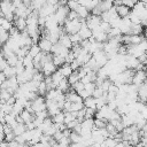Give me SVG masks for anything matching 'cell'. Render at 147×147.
<instances>
[{"mask_svg": "<svg viewBox=\"0 0 147 147\" xmlns=\"http://www.w3.org/2000/svg\"><path fill=\"white\" fill-rule=\"evenodd\" d=\"M22 62H23V65H24L25 69H32V68H34V65H33V59L29 54L22 60Z\"/></svg>", "mask_w": 147, "mask_h": 147, "instance_id": "4316f807", "label": "cell"}, {"mask_svg": "<svg viewBox=\"0 0 147 147\" xmlns=\"http://www.w3.org/2000/svg\"><path fill=\"white\" fill-rule=\"evenodd\" d=\"M82 23H83V25H82V28H80L78 34H79V37H80L82 40H88V39L92 38V30H90V29L86 26V22H85L84 20L82 21Z\"/></svg>", "mask_w": 147, "mask_h": 147, "instance_id": "9c48e42d", "label": "cell"}, {"mask_svg": "<svg viewBox=\"0 0 147 147\" xmlns=\"http://www.w3.org/2000/svg\"><path fill=\"white\" fill-rule=\"evenodd\" d=\"M64 118H65V113L60 111L59 114H56L52 117V121L54 124H62V123H64Z\"/></svg>", "mask_w": 147, "mask_h": 147, "instance_id": "44dd1931", "label": "cell"}, {"mask_svg": "<svg viewBox=\"0 0 147 147\" xmlns=\"http://www.w3.org/2000/svg\"><path fill=\"white\" fill-rule=\"evenodd\" d=\"M2 72H3V75L6 76L7 79L13 78V77H16V70H15V67H9V65H8Z\"/></svg>", "mask_w": 147, "mask_h": 147, "instance_id": "d4e9b609", "label": "cell"}, {"mask_svg": "<svg viewBox=\"0 0 147 147\" xmlns=\"http://www.w3.org/2000/svg\"><path fill=\"white\" fill-rule=\"evenodd\" d=\"M80 80V77H79V75H78V71H74L70 76H69V78H68V82H69V84L72 86L74 84H76L77 82H79Z\"/></svg>", "mask_w": 147, "mask_h": 147, "instance_id": "f1b7e54d", "label": "cell"}, {"mask_svg": "<svg viewBox=\"0 0 147 147\" xmlns=\"http://www.w3.org/2000/svg\"><path fill=\"white\" fill-rule=\"evenodd\" d=\"M67 7L69 8V10H72V11H76L79 7V2L78 1H68L67 2Z\"/></svg>", "mask_w": 147, "mask_h": 147, "instance_id": "e575fe53", "label": "cell"}, {"mask_svg": "<svg viewBox=\"0 0 147 147\" xmlns=\"http://www.w3.org/2000/svg\"><path fill=\"white\" fill-rule=\"evenodd\" d=\"M111 84H113V83H111V82H110V80L107 78V79H105V80L102 82V84H101L99 87H101V88H102V91H103L105 93H107V92L109 91V88H110Z\"/></svg>", "mask_w": 147, "mask_h": 147, "instance_id": "d6a6232c", "label": "cell"}, {"mask_svg": "<svg viewBox=\"0 0 147 147\" xmlns=\"http://www.w3.org/2000/svg\"><path fill=\"white\" fill-rule=\"evenodd\" d=\"M105 94H106V93L102 91V88H101V87H99V86H96V87H95V90H94V92H93V95H92V96H93L94 99H99V98L103 96Z\"/></svg>", "mask_w": 147, "mask_h": 147, "instance_id": "74e56055", "label": "cell"}, {"mask_svg": "<svg viewBox=\"0 0 147 147\" xmlns=\"http://www.w3.org/2000/svg\"><path fill=\"white\" fill-rule=\"evenodd\" d=\"M140 114H141V116L144 117V119L147 121V105H145V107L142 108V110L140 111Z\"/></svg>", "mask_w": 147, "mask_h": 147, "instance_id": "7bdbcfd3", "label": "cell"}, {"mask_svg": "<svg viewBox=\"0 0 147 147\" xmlns=\"http://www.w3.org/2000/svg\"><path fill=\"white\" fill-rule=\"evenodd\" d=\"M40 53H41V51H40L38 44H33V45L29 48V55H30L32 59H34V57H36L38 54H40Z\"/></svg>", "mask_w": 147, "mask_h": 147, "instance_id": "484cf974", "label": "cell"}, {"mask_svg": "<svg viewBox=\"0 0 147 147\" xmlns=\"http://www.w3.org/2000/svg\"><path fill=\"white\" fill-rule=\"evenodd\" d=\"M95 87H96L95 83H88V84L85 85V91L92 96V95H93V92H94V90H95Z\"/></svg>", "mask_w": 147, "mask_h": 147, "instance_id": "8d00e7d4", "label": "cell"}, {"mask_svg": "<svg viewBox=\"0 0 147 147\" xmlns=\"http://www.w3.org/2000/svg\"><path fill=\"white\" fill-rule=\"evenodd\" d=\"M114 7H115V10H116L118 17H121V18H126V17H129V15H130V13H131V9L127 8L126 6L122 5V1H116V2H114Z\"/></svg>", "mask_w": 147, "mask_h": 147, "instance_id": "5b68a950", "label": "cell"}, {"mask_svg": "<svg viewBox=\"0 0 147 147\" xmlns=\"http://www.w3.org/2000/svg\"><path fill=\"white\" fill-rule=\"evenodd\" d=\"M53 63L56 68H61L64 63H65V60L61 56H57V55H53Z\"/></svg>", "mask_w": 147, "mask_h": 147, "instance_id": "f546056e", "label": "cell"}, {"mask_svg": "<svg viewBox=\"0 0 147 147\" xmlns=\"http://www.w3.org/2000/svg\"><path fill=\"white\" fill-rule=\"evenodd\" d=\"M86 22V26L90 29V30H95V29H98L99 26H100V24H101V22H102V20H101V16H95V15H90L88 17H87V20L85 21Z\"/></svg>", "mask_w": 147, "mask_h": 147, "instance_id": "8992f818", "label": "cell"}, {"mask_svg": "<svg viewBox=\"0 0 147 147\" xmlns=\"http://www.w3.org/2000/svg\"><path fill=\"white\" fill-rule=\"evenodd\" d=\"M57 70H59V71L61 72V75H62L64 78H67V79H68V78H69V76L74 72V70L71 69L70 64H67V63H64V64H63L61 68H59Z\"/></svg>", "mask_w": 147, "mask_h": 147, "instance_id": "e0dca14e", "label": "cell"}, {"mask_svg": "<svg viewBox=\"0 0 147 147\" xmlns=\"http://www.w3.org/2000/svg\"><path fill=\"white\" fill-rule=\"evenodd\" d=\"M69 139H70L71 144H77V142H82V141H83V137H82L79 133L75 132V131H71Z\"/></svg>", "mask_w": 147, "mask_h": 147, "instance_id": "83f0119b", "label": "cell"}, {"mask_svg": "<svg viewBox=\"0 0 147 147\" xmlns=\"http://www.w3.org/2000/svg\"><path fill=\"white\" fill-rule=\"evenodd\" d=\"M6 61H7V63H8V65H9V67H15V65L18 63L20 59L17 57V55H16V54H13V55H11V56H9L8 59H6Z\"/></svg>", "mask_w": 147, "mask_h": 147, "instance_id": "4dcf8cb0", "label": "cell"}, {"mask_svg": "<svg viewBox=\"0 0 147 147\" xmlns=\"http://www.w3.org/2000/svg\"><path fill=\"white\" fill-rule=\"evenodd\" d=\"M53 124H54V123H53L52 118H49V117H48V118H46V119L42 122V124H41V125H40L38 129H39V130H40V131H41V132L45 134V133H46V132H47V131H48V130H49V129L53 126Z\"/></svg>", "mask_w": 147, "mask_h": 147, "instance_id": "ac0fdd59", "label": "cell"}, {"mask_svg": "<svg viewBox=\"0 0 147 147\" xmlns=\"http://www.w3.org/2000/svg\"><path fill=\"white\" fill-rule=\"evenodd\" d=\"M51 78H52V82H53V84H54V86H55V88H56V86L59 85V83H60L64 77L61 75V72H60L59 70H56V71L51 76Z\"/></svg>", "mask_w": 147, "mask_h": 147, "instance_id": "603a6c76", "label": "cell"}, {"mask_svg": "<svg viewBox=\"0 0 147 147\" xmlns=\"http://www.w3.org/2000/svg\"><path fill=\"white\" fill-rule=\"evenodd\" d=\"M144 33H145V37L147 38V26H146V28L144 29Z\"/></svg>", "mask_w": 147, "mask_h": 147, "instance_id": "f6af8a7d", "label": "cell"}, {"mask_svg": "<svg viewBox=\"0 0 147 147\" xmlns=\"http://www.w3.org/2000/svg\"><path fill=\"white\" fill-rule=\"evenodd\" d=\"M0 10L2 11L3 17H5L6 15L14 14L15 7H14V5H13L11 1H1V2H0Z\"/></svg>", "mask_w": 147, "mask_h": 147, "instance_id": "52a82bcc", "label": "cell"}, {"mask_svg": "<svg viewBox=\"0 0 147 147\" xmlns=\"http://www.w3.org/2000/svg\"><path fill=\"white\" fill-rule=\"evenodd\" d=\"M83 103H84V107L85 108H90V109L96 110V99H94L93 96H90V98L85 99L83 101Z\"/></svg>", "mask_w": 147, "mask_h": 147, "instance_id": "ffe728a7", "label": "cell"}, {"mask_svg": "<svg viewBox=\"0 0 147 147\" xmlns=\"http://www.w3.org/2000/svg\"><path fill=\"white\" fill-rule=\"evenodd\" d=\"M31 108H32V110H33L34 114L46 110V100H45V98L38 95L37 99H34L31 102Z\"/></svg>", "mask_w": 147, "mask_h": 147, "instance_id": "3957f363", "label": "cell"}, {"mask_svg": "<svg viewBox=\"0 0 147 147\" xmlns=\"http://www.w3.org/2000/svg\"><path fill=\"white\" fill-rule=\"evenodd\" d=\"M77 119L76 118V113H65V118H64V124H68L72 121Z\"/></svg>", "mask_w": 147, "mask_h": 147, "instance_id": "f35d334b", "label": "cell"}, {"mask_svg": "<svg viewBox=\"0 0 147 147\" xmlns=\"http://www.w3.org/2000/svg\"><path fill=\"white\" fill-rule=\"evenodd\" d=\"M0 72H1V69H0Z\"/></svg>", "mask_w": 147, "mask_h": 147, "instance_id": "7dc6e473", "label": "cell"}, {"mask_svg": "<svg viewBox=\"0 0 147 147\" xmlns=\"http://www.w3.org/2000/svg\"><path fill=\"white\" fill-rule=\"evenodd\" d=\"M25 131H26L25 124H22V123H17V125L13 129V132H14V134H15L16 137H17V136H22Z\"/></svg>", "mask_w": 147, "mask_h": 147, "instance_id": "cb8c5ba5", "label": "cell"}, {"mask_svg": "<svg viewBox=\"0 0 147 147\" xmlns=\"http://www.w3.org/2000/svg\"><path fill=\"white\" fill-rule=\"evenodd\" d=\"M129 20L131 21L132 24H141V20H140V17L137 16L136 14H133V13H130V15H129Z\"/></svg>", "mask_w": 147, "mask_h": 147, "instance_id": "d590c367", "label": "cell"}, {"mask_svg": "<svg viewBox=\"0 0 147 147\" xmlns=\"http://www.w3.org/2000/svg\"><path fill=\"white\" fill-rule=\"evenodd\" d=\"M46 110H47V113H48V115L51 117H53L54 115H56L60 111H62L60 109L57 102H55V101H46Z\"/></svg>", "mask_w": 147, "mask_h": 147, "instance_id": "ba28073f", "label": "cell"}, {"mask_svg": "<svg viewBox=\"0 0 147 147\" xmlns=\"http://www.w3.org/2000/svg\"><path fill=\"white\" fill-rule=\"evenodd\" d=\"M76 13H77V15H78L79 20H84V21H86V20H87V17L91 15V14H90V10H88L87 8H85V7L80 6V5H79L78 9L76 10Z\"/></svg>", "mask_w": 147, "mask_h": 147, "instance_id": "2e32d148", "label": "cell"}, {"mask_svg": "<svg viewBox=\"0 0 147 147\" xmlns=\"http://www.w3.org/2000/svg\"><path fill=\"white\" fill-rule=\"evenodd\" d=\"M13 24H14V26H15L20 32L25 31L26 28H28L26 20H25V18H22V17H15L14 21H13Z\"/></svg>", "mask_w": 147, "mask_h": 147, "instance_id": "8fae6325", "label": "cell"}, {"mask_svg": "<svg viewBox=\"0 0 147 147\" xmlns=\"http://www.w3.org/2000/svg\"><path fill=\"white\" fill-rule=\"evenodd\" d=\"M34 116L36 117H38V118H41V119H46V118H48V113H47V110H44V111H40V113H37V114H34Z\"/></svg>", "mask_w": 147, "mask_h": 147, "instance_id": "b9f144b4", "label": "cell"}, {"mask_svg": "<svg viewBox=\"0 0 147 147\" xmlns=\"http://www.w3.org/2000/svg\"><path fill=\"white\" fill-rule=\"evenodd\" d=\"M85 88V85L79 80V82H77L76 84H74L72 86H71V90H74L76 93H79V92H82L83 90Z\"/></svg>", "mask_w": 147, "mask_h": 147, "instance_id": "836d02e7", "label": "cell"}, {"mask_svg": "<svg viewBox=\"0 0 147 147\" xmlns=\"http://www.w3.org/2000/svg\"><path fill=\"white\" fill-rule=\"evenodd\" d=\"M83 20H74V21H67L63 25V30L67 34L71 36V34H76L79 32L83 23H82Z\"/></svg>", "mask_w": 147, "mask_h": 147, "instance_id": "6da1fadb", "label": "cell"}, {"mask_svg": "<svg viewBox=\"0 0 147 147\" xmlns=\"http://www.w3.org/2000/svg\"><path fill=\"white\" fill-rule=\"evenodd\" d=\"M60 5V3H59ZM69 8L67 7V5H60L59 8L56 9L55 11V17L59 22V25L60 26H63L64 23L67 22V17H68V14H69Z\"/></svg>", "mask_w": 147, "mask_h": 147, "instance_id": "7a4b0ae2", "label": "cell"}, {"mask_svg": "<svg viewBox=\"0 0 147 147\" xmlns=\"http://www.w3.org/2000/svg\"><path fill=\"white\" fill-rule=\"evenodd\" d=\"M6 79H7V78H6V76H5V75H3V72L1 71V72H0V86L6 82Z\"/></svg>", "mask_w": 147, "mask_h": 147, "instance_id": "ee69618b", "label": "cell"}, {"mask_svg": "<svg viewBox=\"0 0 147 147\" xmlns=\"http://www.w3.org/2000/svg\"><path fill=\"white\" fill-rule=\"evenodd\" d=\"M38 46H39V48H40V51L42 53H51V49L53 47V44L48 39L41 37L40 40L38 41Z\"/></svg>", "mask_w": 147, "mask_h": 147, "instance_id": "30bf717a", "label": "cell"}, {"mask_svg": "<svg viewBox=\"0 0 147 147\" xmlns=\"http://www.w3.org/2000/svg\"><path fill=\"white\" fill-rule=\"evenodd\" d=\"M142 32H144V26L141 24H132L129 36H140Z\"/></svg>", "mask_w": 147, "mask_h": 147, "instance_id": "d6986e66", "label": "cell"}, {"mask_svg": "<svg viewBox=\"0 0 147 147\" xmlns=\"http://www.w3.org/2000/svg\"><path fill=\"white\" fill-rule=\"evenodd\" d=\"M57 42H59L61 46H63V47H65V48H68V49H71V48H72V42H71V40H70V36L67 34V33H62Z\"/></svg>", "mask_w": 147, "mask_h": 147, "instance_id": "4fadbf2b", "label": "cell"}, {"mask_svg": "<svg viewBox=\"0 0 147 147\" xmlns=\"http://www.w3.org/2000/svg\"><path fill=\"white\" fill-rule=\"evenodd\" d=\"M145 71H146V74H147V67H146V70H145Z\"/></svg>", "mask_w": 147, "mask_h": 147, "instance_id": "bcb514c9", "label": "cell"}, {"mask_svg": "<svg viewBox=\"0 0 147 147\" xmlns=\"http://www.w3.org/2000/svg\"><path fill=\"white\" fill-rule=\"evenodd\" d=\"M147 80V74L145 70H140V71H136L134 76L132 78V85L137 86L138 88L140 86H142Z\"/></svg>", "mask_w": 147, "mask_h": 147, "instance_id": "277c9868", "label": "cell"}, {"mask_svg": "<svg viewBox=\"0 0 147 147\" xmlns=\"http://www.w3.org/2000/svg\"><path fill=\"white\" fill-rule=\"evenodd\" d=\"M20 117L22 118V121H23V123L24 124H28V123H30V122H33V119H34V114H32V113H30V111H28L26 109H24L21 114H20Z\"/></svg>", "mask_w": 147, "mask_h": 147, "instance_id": "9a60e30c", "label": "cell"}, {"mask_svg": "<svg viewBox=\"0 0 147 147\" xmlns=\"http://www.w3.org/2000/svg\"><path fill=\"white\" fill-rule=\"evenodd\" d=\"M136 1H133V0H124V1H122V5H124V6H126L127 8H130V9H132L134 6H136Z\"/></svg>", "mask_w": 147, "mask_h": 147, "instance_id": "60d3db41", "label": "cell"}, {"mask_svg": "<svg viewBox=\"0 0 147 147\" xmlns=\"http://www.w3.org/2000/svg\"><path fill=\"white\" fill-rule=\"evenodd\" d=\"M70 40H71L72 45H77V44H80V42H82V39H80V37H79L78 33L71 34V36H70Z\"/></svg>", "mask_w": 147, "mask_h": 147, "instance_id": "ab89813d", "label": "cell"}, {"mask_svg": "<svg viewBox=\"0 0 147 147\" xmlns=\"http://www.w3.org/2000/svg\"><path fill=\"white\" fill-rule=\"evenodd\" d=\"M56 90L60 91V92L63 93V94H67V93L71 90V85L69 84V82H68L67 78H63V79L59 83V85L56 86Z\"/></svg>", "mask_w": 147, "mask_h": 147, "instance_id": "5bb4252c", "label": "cell"}, {"mask_svg": "<svg viewBox=\"0 0 147 147\" xmlns=\"http://www.w3.org/2000/svg\"><path fill=\"white\" fill-rule=\"evenodd\" d=\"M108 122L103 118H94V129H98V130H102V129H106Z\"/></svg>", "mask_w": 147, "mask_h": 147, "instance_id": "7402d4cb", "label": "cell"}, {"mask_svg": "<svg viewBox=\"0 0 147 147\" xmlns=\"http://www.w3.org/2000/svg\"><path fill=\"white\" fill-rule=\"evenodd\" d=\"M9 32H7V31H1V33H0V45H5V44H7V41H8V39H9Z\"/></svg>", "mask_w": 147, "mask_h": 147, "instance_id": "1f68e13d", "label": "cell"}, {"mask_svg": "<svg viewBox=\"0 0 147 147\" xmlns=\"http://www.w3.org/2000/svg\"><path fill=\"white\" fill-rule=\"evenodd\" d=\"M55 71H56V67L54 65L53 62H47V63H45V64L42 65L41 72L44 74L45 77H51Z\"/></svg>", "mask_w": 147, "mask_h": 147, "instance_id": "7c38bea8", "label": "cell"}]
</instances>
